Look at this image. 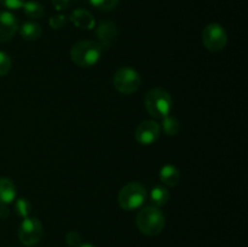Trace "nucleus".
Listing matches in <instances>:
<instances>
[{
    "instance_id": "1",
    "label": "nucleus",
    "mask_w": 248,
    "mask_h": 247,
    "mask_svg": "<svg viewBox=\"0 0 248 247\" xmlns=\"http://www.w3.org/2000/svg\"><path fill=\"white\" fill-rule=\"evenodd\" d=\"M138 230L147 236H156L165 228V216L159 207L145 206L136 217Z\"/></svg>"
},
{
    "instance_id": "2",
    "label": "nucleus",
    "mask_w": 248,
    "mask_h": 247,
    "mask_svg": "<svg viewBox=\"0 0 248 247\" xmlns=\"http://www.w3.org/2000/svg\"><path fill=\"white\" fill-rule=\"evenodd\" d=\"M102 48L98 43L92 40H81L74 44L70 50V60L81 68L93 67L99 61Z\"/></svg>"
},
{
    "instance_id": "3",
    "label": "nucleus",
    "mask_w": 248,
    "mask_h": 247,
    "mask_svg": "<svg viewBox=\"0 0 248 247\" xmlns=\"http://www.w3.org/2000/svg\"><path fill=\"white\" fill-rule=\"evenodd\" d=\"M144 104L150 115L156 119H164L170 115L172 109V97L166 90L156 87L147 92Z\"/></svg>"
},
{
    "instance_id": "4",
    "label": "nucleus",
    "mask_w": 248,
    "mask_h": 247,
    "mask_svg": "<svg viewBox=\"0 0 248 247\" xmlns=\"http://www.w3.org/2000/svg\"><path fill=\"white\" fill-rule=\"evenodd\" d=\"M147 200V189L138 182H131L120 190L118 202L125 211H133L142 207Z\"/></svg>"
},
{
    "instance_id": "5",
    "label": "nucleus",
    "mask_w": 248,
    "mask_h": 247,
    "mask_svg": "<svg viewBox=\"0 0 248 247\" xmlns=\"http://www.w3.org/2000/svg\"><path fill=\"white\" fill-rule=\"evenodd\" d=\"M140 82L142 79L138 72L128 67L119 69L113 77L114 87L123 94H131L137 91L140 86Z\"/></svg>"
},
{
    "instance_id": "6",
    "label": "nucleus",
    "mask_w": 248,
    "mask_h": 247,
    "mask_svg": "<svg viewBox=\"0 0 248 247\" xmlns=\"http://www.w3.org/2000/svg\"><path fill=\"white\" fill-rule=\"evenodd\" d=\"M202 43L211 52H220L227 46V31L218 23L208 24L202 31Z\"/></svg>"
},
{
    "instance_id": "7",
    "label": "nucleus",
    "mask_w": 248,
    "mask_h": 247,
    "mask_svg": "<svg viewBox=\"0 0 248 247\" xmlns=\"http://www.w3.org/2000/svg\"><path fill=\"white\" fill-rule=\"evenodd\" d=\"M44 235V228L38 218H24L18 229V239L26 246L39 244Z\"/></svg>"
},
{
    "instance_id": "8",
    "label": "nucleus",
    "mask_w": 248,
    "mask_h": 247,
    "mask_svg": "<svg viewBox=\"0 0 248 247\" xmlns=\"http://www.w3.org/2000/svg\"><path fill=\"white\" fill-rule=\"evenodd\" d=\"M136 139L142 145H150L156 142L160 136V125L156 121L147 120L138 125L136 130Z\"/></svg>"
},
{
    "instance_id": "9",
    "label": "nucleus",
    "mask_w": 248,
    "mask_h": 247,
    "mask_svg": "<svg viewBox=\"0 0 248 247\" xmlns=\"http://www.w3.org/2000/svg\"><path fill=\"white\" fill-rule=\"evenodd\" d=\"M18 31V19L11 12H0V44L11 40Z\"/></svg>"
},
{
    "instance_id": "10",
    "label": "nucleus",
    "mask_w": 248,
    "mask_h": 247,
    "mask_svg": "<svg viewBox=\"0 0 248 247\" xmlns=\"http://www.w3.org/2000/svg\"><path fill=\"white\" fill-rule=\"evenodd\" d=\"M97 36L99 40V46L102 50H108L109 47L114 45L118 36V31L113 22H102L99 27L97 28Z\"/></svg>"
},
{
    "instance_id": "11",
    "label": "nucleus",
    "mask_w": 248,
    "mask_h": 247,
    "mask_svg": "<svg viewBox=\"0 0 248 247\" xmlns=\"http://www.w3.org/2000/svg\"><path fill=\"white\" fill-rule=\"evenodd\" d=\"M70 21L78 27L79 29H84V31H91L94 27V18L87 10L78 9L70 15Z\"/></svg>"
},
{
    "instance_id": "12",
    "label": "nucleus",
    "mask_w": 248,
    "mask_h": 247,
    "mask_svg": "<svg viewBox=\"0 0 248 247\" xmlns=\"http://www.w3.org/2000/svg\"><path fill=\"white\" fill-rule=\"evenodd\" d=\"M17 188L14 182L6 177L0 178V205L5 206L11 203L16 199Z\"/></svg>"
},
{
    "instance_id": "13",
    "label": "nucleus",
    "mask_w": 248,
    "mask_h": 247,
    "mask_svg": "<svg viewBox=\"0 0 248 247\" xmlns=\"http://www.w3.org/2000/svg\"><path fill=\"white\" fill-rule=\"evenodd\" d=\"M159 177L161 183L167 186H176L181 182V173H179L178 169L174 167L173 165H165L160 170Z\"/></svg>"
},
{
    "instance_id": "14",
    "label": "nucleus",
    "mask_w": 248,
    "mask_h": 247,
    "mask_svg": "<svg viewBox=\"0 0 248 247\" xmlns=\"http://www.w3.org/2000/svg\"><path fill=\"white\" fill-rule=\"evenodd\" d=\"M19 33L23 39L28 41H35L43 34V29L35 22H26V23L22 24V27L19 28Z\"/></svg>"
},
{
    "instance_id": "15",
    "label": "nucleus",
    "mask_w": 248,
    "mask_h": 247,
    "mask_svg": "<svg viewBox=\"0 0 248 247\" xmlns=\"http://www.w3.org/2000/svg\"><path fill=\"white\" fill-rule=\"evenodd\" d=\"M170 200V193L165 186L156 185L150 191V201H152L153 206L155 207H161L165 206Z\"/></svg>"
},
{
    "instance_id": "16",
    "label": "nucleus",
    "mask_w": 248,
    "mask_h": 247,
    "mask_svg": "<svg viewBox=\"0 0 248 247\" xmlns=\"http://www.w3.org/2000/svg\"><path fill=\"white\" fill-rule=\"evenodd\" d=\"M22 7H23L26 16H28L29 18L39 19L45 15V10H44L43 5L38 1H27L24 2Z\"/></svg>"
},
{
    "instance_id": "17",
    "label": "nucleus",
    "mask_w": 248,
    "mask_h": 247,
    "mask_svg": "<svg viewBox=\"0 0 248 247\" xmlns=\"http://www.w3.org/2000/svg\"><path fill=\"white\" fill-rule=\"evenodd\" d=\"M179 128H181L179 121L173 116L167 115L166 118L162 119V130L167 136H176Z\"/></svg>"
},
{
    "instance_id": "18",
    "label": "nucleus",
    "mask_w": 248,
    "mask_h": 247,
    "mask_svg": "<svg viewBox=\"0 0 248 247\" xmlns=\"http://www.w3.org/2000/svg\"><path fill=\"white\" fill-rule=\"evenodd\" d=\"M15 211L22 218H28L31 212V205L27 199H18L15 203Z\"/></svg>"
},
{
    "instance_id": "19",
    "label": "nucleus",
    "mask_w": 248,
    "mask_h": 247,
    "mask_svg": "<svg viewBox=\"0 0 248 247\" xmlns=\"http://www.w3.org/2000/svg\"><path fill=\"white\" fill-rule=\"evenodd\" d=\"M90 2L101 11H110L115 9L116 5L119 4V0H90Z\"/></svg>"
},
{
    "instance_id": "20",
    "label": "nucleus",
    "mask_w": 248,
    "mask_h": 247,
    "mask_svg": "<svg viewBox=\"0 0 248 247\" xmlns=\"http://www.w3.org/2000/svg\"><path fill=\"white\" fill-rule=\"evenodd\" d=\"M11 58L4 51H0V77H5L11 69Z\"/></svg>"
},
{
    "instance_id": "21",
    "label": "nucleus",
    "mask_w": 248,
    "mask_h": 247,
    "mask_svg": "<svg viewBox=\"0 0 248 247\" xmlns=\"http://www.w3.org/2000/svg\"><path fill=\"white\" fill-rule=\"evenodd\" d=\"M48 23L53 29H61L67 24V17L64 15H55V16L51 17Z\"/></svg>"
},
{
    "instance_id": "22",
    "label": "nucleus",
    "mask_w": 248,
    "mask_h": 247,
    "mask_svg": "<svg viewBox=\"0 0 248 247\" xmlns=\"http://www.w3.org/2000/svg\"><path fill=\"white\" fill-rule=\"evenodd\" d=\"M65 242L70 247H78L81 245V236L78 232H69L65 235Z\"/></svg>"
},
{
    "instance_id": "23",
    "label": "nucleus",
    "mask_w": 248,
    "mask_h": 247,
    "mask_svg": "<svg viewBox=\"0 0 248 247\" xmlns=\"http://www.w3.org/2000/svg\"><path fill=\"white\" fill-rule=\"evenodd\" d=\"M2 6H5L6 9L10 10H17L21 9L23 6V4L26 2V0H0Z\"/></svg>"
},
{
    "instance_id": "24",
    "label": "nucleus",
    "mask_w": 248,
    "mask_h": 247,
    "mask_svg": "<svg viewBox=\"0 0 248 247\" xmlns=\"http://www.w3.org/2000/svg\"><path fill=\"white\" fill-rule=\"evenodd\" d=\"M51 1H52V5L57 11H62V10L67 9L68 4H69V0H51Z\"/></svg>"
},
{
    "instance_id": "25",
    "label": "nucleus",
    "mask_w": 248,
    "mask_h": 247,
    "mask_svg": "<svg viewBox=\"0 0 248 247\" xmlns=\"http://www.w3.org/2000/svg\"><path fill=\"white\" fill-rule=\"evenodd\" d=\"M78 247H96V246H93V245H91V244H81V245H79Z\"/></svg>"
}]
</instances>
